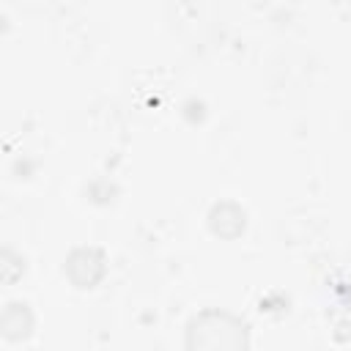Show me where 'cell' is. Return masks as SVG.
Masks as SVG:
<instances>
[{
    "mask_svg": "<svg viewBox=\"0 0 351 351\" xmlns=\"http://www.w3.org/2000/svg\"><path fill=\"white\" fill-rule=\"evenodd\" d=\"M189 348H244L247 326L228 313H203L189 324Z\"/></svg>",
    "mask_w": 351,
    "mask_h": 351,
    "instance_id": "cell-1",
    "label": "cell"
}]
</instances>
